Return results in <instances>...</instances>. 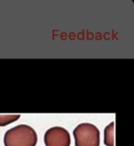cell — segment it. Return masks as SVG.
<instances>
[{"mask_svg":"<svg viewBox=\"0 0 134 146\" xmlns=\"http://www.w3.org/2000/svg\"><path fill=\"white\" fill-rule=\"evenodd\" d=\"M37 141L35 130L27 125H19L8 130L3 139L5 146H35Z\"/></svg>","mask_w":134,"mask_h":146,"instance_id":"6da1fadb","label":"cell"},{"mask_svg":"<svg viewBox=\"0 0 134 146\" xmlns=\"http://www.w3.org/2000/svg\"><path fill=\"white\" fill-rule=\"evenodd\" d=\"M75 146H99L100 132L95 125L81 123L74 130Z\"/></svg>","mask_w":134,"mask_h":146,"instance_id":"7a4b0ae2","label":"cell"},{"mask_svg":"<svg viewBox=\"0 0 134 146\" xmlns=\"http://www.w3.org/2000/svg\"><path fill=\"white\" fill-rule=\"evenodd\" d=\"M44 139L46 146H70L71 144L69 133L61 127H54L47 130Z\"/></svg>","mask_w":134,"mask_h":146,"instance_id":"3957f363","label":"cell"},{"mask_svg":"<svg viewBox=\"0 0 134 146\" xmlns=\"http://www.w3.org/2000/svg\"><path fill=\"white\" fill-rule=\"evenodd\" d=\"M115 122H111L104 130V144L107 146H115Z\"/></svg>","mask_w":134,"mask_h":146,"instance_id":"277c9868","label":"cell"},{"mask_svg":"<svg viewBox=\"0 0 134 146\" xmlns=\"http://www.w3.org/2000/svg\"><path fill=\"white\" fill-rule=\"evenodd\" d=\"M20 118V115H0V127L7 126Z\"/></svg>","mask_w":134,"mask_h":146,"instance_id":"5b68a950","label":"cell"}]
</instances>
